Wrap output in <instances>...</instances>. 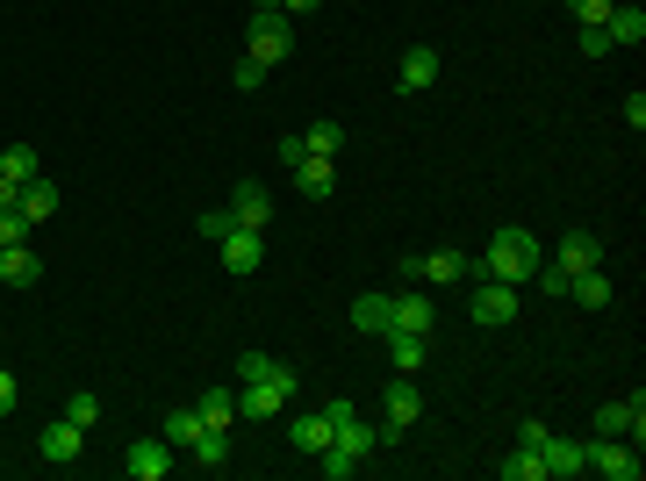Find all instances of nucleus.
<instances>
[{
	"label": "nucleus",
	"instance_id": "6",
	"mask_svg": "<svg viewBox=\"0 0 646 481\" xmlns=\"http://www.w3.org/2000/svg\"><path fill=\"white\" fill-rule=\"evenodd\" d=\"M596 438H632V446H639V438H646V396L603 402V410H596Z\"/></svg>",
	"mask_w": 646,
	"mask_h": 481
},
{
	"label": "nucleus",
	"instance_id": "40",
	"mask_svg": "<svg viewBox=\"0 0 646 481\" xmlns=\"http://www.w3.org/2000/svg\"><path fill=\"white\" fill-rule=\"evenodd\" d=\"M15 396H22V388H15V374H8V366H0V417L15 410Z\"/></svg>",
	"mask_w": 646,
	"mask_h": 481
},
{
	"label": "nucleus",
	"instance_id": "13",
	"mask_svg": "<svg viewBox=\"0 0 646 481\" xmlns=\"http://www.w3.org/2000/svg\"><path fill=\"white\" fill-rule=\"evenodd\" d=\"M539 460H546V481H575V474H589V460H582V438H546Z\"/></svg>",
	"mask_w": 646,
	"mask_h": 481
},
{
	"label": "nucleus",
	"instance_id": "3",
	"mask_svg": "<svg viewBox=\"0 0 646 481\" xmlns=\"http://www.w3.org/2000/svg\"><path fill=\"white\" fill-rule=\"evenodd\" d=\"M288 51H295L288 15H280V8H252V29H244V58H259V65H280Z\"/></svg>",
	"mask_w": 646,
	"mask_h": 481
},
{
	"label": "nucleus",
	"instance_id": "21",
	"mask_svg": "<svg viewBox=\"0 0 646 481\" xmlns=\"http://www.w3.org/2000/svg\"><path fill=\"white\" fill-rule=\"evenodd\" d=\"M288 438H295V453H309V460H316V453L331 446V417H323V410L295 417V424H288Z\"/></svg>",
	"mask_w": 646,
	"mask_h": 481
},
{
	"label": "nucleus",
	"instance_id": "24",
	"mask_svg": "<svg viewBox=\"0 0 646 481\" xmlns=\"http://www.w3.org/2000/svg\"><path fill=\"white\" fill-rule=\"evenodd\" d=\"M567 294H575V302H582V310H603V302H611V274H603V266H589V274H575V280H567Z\"/></svg>",
	"mask_w": 646,
	"mask_h": 481
},
{
	"label": "nucleus",
	"instance_id": "32",
	"mask_svg": "<svg viewBox=\"0 0 646 481\" xmlns=\"http://www.w3.org/2000/svg\"><path fill=\"white\" fill-rule=\"evenodd\" d=\"M65 417L80 431H94V424H101V396H65Z\"/></svg>",
	"mask_w": 646,
	"mask_h": 481
},
{
	"label": "nucleus",
	"instance_id": "2",
	"mask_svg": "<svg viewBox=\"0 0 646 481\" xmlns=\"http://www.w3.org/2000/svg\"><path fill=\"white\" fill-rule=\"evenodd\" d=\"M288 402H295V366H280V360H273L259 381H238V410L244 417H280Z\"/></svg>",
	"mask_w": 646,
	"mask_h": 481
},
{
	"label": "nucleus",
	"instance_id": "37",
	"mask_svg": "<svg viewBox=\"0 0 646 481\" xmlns=\"http://www.w3.org/2000/svg\"><path fill=\"white\" fill-rule=\"evenodd\" d=\"M582 58H611V36H603V22H596V29H582Z\"/></svg>",
	"mask_w": 646,
	"mask_h": 481
},
{
	"label": "nucleus",
	"instance_id": "22",
	"mask_svg": "<svg viewBox=\"0 0 646 481\" xmlns=\"http://www.w3.org/2000/svg\"><path fill=\"white\" fill-rule=\"evenodd\" d=\"M22 216H29V224H51V216H58V188H51V180H44V172H36V180H29V188H22Z\"/></svg>",
	"mask_w": 646,
	"mask_h": 481
},
{
	"label": "nucleus",
	"instance_id": "35",
	"mask_svg": "<svg viewBox=\"0 0 646 481\" xmlns=\"http://www.w3.org/2000/svg\"><path fill=\"white\" fill-rule=\"evenodd\" d=\"M230 80H238V94H252V86L266 80V65H259V58H238V72H230Z\"/></svg>",
	"mask_w": 646,
	"mask_h": 481
},
{
	"label": "nucleus",
	"instance_id": "34",
	"mask_svg": "<svg viewBox=\"0 0 646 481\" xmlns=\"http://www.w3.org/2000/svg\"><path fill=\"white\" fill-rule=\"evenodd\" d=\"M567 8H575V22H582V29H596V22L611 15V0H567Z\"/></svg>",
	"mask_w": 646,
	"mask_h": 481
},
{
	"label": "nucleus",
	"instance_id": "36",
	"mask_svg": "<svg viewBox=\"0 0 646 481\" xmlns=\"http://www.w3.org/2000/svg\"><path fill=\"white\" fill-rule=\"evenodd\" d=\"M302 158H309V144H302V130H288V137H280V166H302Z\"/></svg>",
	"mask_w": 646,
	"mask_h": 481
},
{
	"label": "nucleus",
	"instance_id": "23",
	"mask_svg": "<svg viewBox=\"0 0 646 481\" xmlns=\"http://www.w3.org/2000/svg\"><path fill=\"white\" fill-rule=\"evenodd\" d=\"M388 310H395V294H359V302H352V330L381 338V330H388Z\"/></svg>",
	"mask_w": 646,
	"mask_h": 481
},
{
	"label": "nucleus",
	"instance_id": "18",
	"mask_svg": "<svg viewBox=\"0 0 646 481\" xmlns=\"http://www.w3.org/2000/svg\"><path fill=\"white\" fill-rule=\"evenodd\" d=\"M295 188H302L309 202H323V194L338 188V158H316V152H309L302 166H295Z\"/></svg>",
	"mask_w": 646,
	"mask_h": 481
},
{
	"label": "nucleus",
	"instance_id": "15",
	"mask_svg": "<svg viewBox=\"0 0 646 481\" xmlns=\"http://www.w3.org/2000/svg\"><path fill=\"white\" fill-rule=\"evenodd\" d=\"M395 86H403V94H424V86H439V51H431V44L403 51V72H395Z\"/></svg>",
	"mask_w": 646,
	"mask_h": 481
},
{
	"label": "nucleus",
	"instance_id": "10",
	"mask_svg": "<svg viewBox=\"0 0 646 481\" xmlns=\"http://www.w3.org/2000/svg\"><path fill=\"white\" fill-rule=\"evenodd\" d=\"M553 266H561L567 280H575V274H589V266H603V238H596V230H567V238H561V252H553Z\"/></svg>",
	"mask_w": 646,
	"mask_h": 481
},
{
	"label": "nucleus",
	"instance_id": "9",
	"mask_svg": "<svg viewBox=\"0 0 646 481\" xmlns=\"http://www.w3.org/2000/svg\"><path fill=\"white\" fill-rule=\"evenodd\" d=\"M216 252H223V266H230V274H259V266H266V230H230V238H223L216 244Z\"/></svg>",
	"mask_w": 646,
	"mask_h": 481
},
{
	"label": "nucleus",
	"instance_id": "31",
	"mask_svg": "<svg viewBox=\"0 0 646 481\" xmlns=\"http://www.w3.org/2000/svg\"><path fill=\"white\" fill-rule=\"evenodd\" d=\"M29 216H22V208H0V252H8V244H29Z\"/></svg>",
	"mask_w": 646,
	"mask_h": 481
},
{
	"label": "nucleus",
	"instance_id": "7",
	"mask_svg": "<svg viewBox=\"0 0 646 481\" xmlns=\"http://www.w3.org/2000/svg\"><path fill=\"white\" fill-rule=\"evenodd\" d=\"M475 324H481V330L517 324V288H511V280H489V288H475Z\"/></svg>",
	"mask_w": 646,
	"mask_h": 481
},
{
	"label": "nucleus",
	"instance_id": "26",
	"mask_svg": "<svg viewBox=\"0 0 646 481\" xmlns=\"http://www.w3.org/2000/svg\"><path fill=\"white\" fill-rule=\"evenodd\" d=\"M302 144H309L316 158H338V152H345V122H331V116H323V122H309V130H302Z\"/></svg>",
	"mask_w": 646,
	"mask_h": 481
},
{
	"label": "nucleus",
	"instance_id": "14",
	"mask_svg": "<svg viewBox=\"0 0 646 481\" xmlns=\"http://www.w3.org/2000/svg\"><path fill=\"white\" fill-rule=\"evenodd\" d=\"M603 36H611V51H632V44H646V8H625V0H611Z\"/></svg>",
	"mask_w": 646,
	"mask_h": 481
},
{
	"label": "nucleus",
	"instance_id": "43",
	"mask_svg": "<svg viewBox=\"0 0 646 481\" xmlns=\"http://www.w3.org/2000/svg\"><path fill=\"white\" fill-rule=\"evenodd\" d=\"M252 8H280V0H252Z\"/></svg>",
	"mask_w": 646,
	"mask_h": 481
},
{
	"label": "nucleus",
	"instance_id": "41",
	"mask_svg": "<svg viewBox=\"0 0 646 481\" xmlns=\"http://www.w3.org/2000/svg\"><path fill=\"white\" fill-rule=\"evenodd\" d=\"M15 202H22V188L8 180V172H0V208H15Z\"/></svg>",
	"mask_w": 646,
	"mask_h": 481
},
{
	"label": "nucleus",
	"instance_id": "8",
	"mask_svg": "<svg viewBox=\"0 0 646 481\" xmlns=\"http://www.w3.org/2000/svg\"><path fill=\"white\" fill-rule=\"evenodd\" d=\"M230 216H238L244 230H266L273 224V188L266 180H238V188H230Z\"/></svg>",
	"mask_w": 646,
	"mask_h": 481
},
{
	"label": "nucleus",
	"instance_id": "16",
	"mask_svg": "<svg viewBox=\"0 0 646 481\" xmlns=\"http://www.w3.org/2000/svg\"><path fill=\"white\" fill-rule=\"evenodd\" d=\"M36 280H44V258L29 244H8L0 252V288H36Z\"/></svg>",
	"mask_w": 646,
	"mask_h": 481
},
{
	"label": "nucleus",
	"instance_id": "1",
	"mask_svg": "<svg viewBox=\"0 0 646 481\" xmlns=\"http://www.w3.org/2000/svg\"><path fill=\"white\" fill-rule=\"evenodd\" d=\"M539 238H531V230H495V238H489V252H481V266H475V274L481 280H511V288H525V280L531 274H539Z\"/></svg>",
	"mask_w": 646,
	"mask_h": 481
},
{
	"label": "nucleus",
	"instance_id": "5",
	"mask_svg": "<svg viewBox=\"0 0 646 481\" xmlns=\"http://www.w3.org/2000/svg\"><path fill=\"white\" fill-rule=\"evenodd\" d=\"M417 417H424V396H417V381L395 374V381H388V396H381V431H388V438H403Z\"/></svg>",
	"mask_w": 646,
	"mask_h": 481
},
{
	"label": "nucleus",
	"instance_id": "17",
	"mask_svg": "<svg viewBox=\"0 0 646 481\" xmlns=\"http://www.w3.org/2000/svg\"><path fill=\"white\" fill-rule=\"evenodd\" d=\"M80 453H86V431L72 417H51L44 424V460H80Z\"/></svg>",
	"mask_w": 646,
	"mask_h": 481
},
{
	"label": "nucleus",
	"instance_id": "27",
	"mask_svg": "<svg viewBox=\"0 0 646 481\" xmlns=\"http://www.w3.org/2000/svg\"><path fill=\"white\" fill-rule=\"evenodd\" d=\"M0 172H8L15 188H29L36 180V144H8V152H0Z\"/></svg>",
	"mask_w": 646,
	"mask_h": 481
},
{
	"label": "nucleus",
	"instance_id": "29",
	"mask_svg": "<svg viewBox=\"0 0 646 481\" xmlns=\"http://www.w3.org/2000/svg\"><path fill=\"white\" fill-rule=\"evenodd\" d=\"M194 460H202V467H223V460H230V431H202V438H194Z\"/></svg>",
	"mask_w": 646,
	"mask_h": 481
},
{
	"label": "nucleus",
	"instance_id": "19",
	"mask_svg": "<svg viewBox=\"0 0 646 481\" xmlns=\"http://www.w3.org/2000/svg\"><path fill=\"white\" fill-rule=\"evenodd\" d=\"M381 338H388L395 374H417V366H424V352H431V338H417V330H381Z\"/></svg>",
	"mask_w": 646,
	"mask_h": 481
},
{
	"label": "nucleus",
	"instance_id": "20",
	"mask_svg": "<svg viewBox=\"0 0 646 481\" xmlns=\"http://www.w3.org/2000/svg\"><path fill=\"white\" fill-rule=\"evenodd\" d=\"M467 274H475L467 252H424V280L431 288H453V280H467Z\"/></svg>",
	"mask_w": 646,
	"mask_h": 481
},
{
	"label": "nucleus",
	"instance_id": "28",
	"mask_svg": "<svg viewBox=\"0 0 646 481\" xmlns=\"http://www.w3.org/2000/svg\"><path fill=\"white\" fill-rule=\"evenodd\" d=\"M202 431H208V424H202L194 410H172V417H166V446H172V453H188L194 438H202Z\"/></svg>",
	"mask_w": 646,
	"mask_h": 481
},
{
	"label": "nucleus",
	"instance_id": "38",
	"mask_svg": "<svg viewBox=\"0 0 646 481\" xmlns=\"http://www.w3.org/2000/svg\"><path fill=\"white\" fill-rule=\"evenodd\" d=\"M546 438H553V431H546V424H539V417H531V424H517V446H525V453H539V446H546Z\"/></svg>",
	"mask_w": 646,
	"mask_h": 481
},
{
	"label": "nucleus",
	"instance_id": "39",
	"mask_svg": "<svg viewBox=\"0 0 646 481\" xmlns=\"http://www.w3.org/2000/svg\"><path fill=\"white\" fill-rule=\"evenodd\" d=\"M266 366H273V352H244V360H238V381H259Z\"/></svg>",
	"mask_w": 646,
	"mask_h": 481
},
{
	"label": "nucleus",
	"instance_id": "4",
	"mask_svg": "<svg viewBox=\"0 0 646 481\" xmlns=\"http://www.w3.org/2000/svg\"><path fill=\"white\" fill-rule=\"evenodd\" d=\"M582 460L611 481H639V446L632 438H582Z\"/></svg>",
	"mask_w": 646,
	"mask_h": 481
},
{
	"label": "nucleus",
	"instance_id": "12",
	"mask_svg": "<svg viewBox=\"0 0 646 481\" xmlns=\"http://www.w3.org/2000/svg\"><path fill=\"white\" fill-rule=\"evenodd\" d=\"M122 467H130V481H166L172 474V446L166 438H136V446L122 453Z\"/></svg>",
	"mask_w": 646,
	"mask_h": 481
},
{
	"label": "nucleus",
	"instance_id": "25",
	"mask_svg": "<svg viewBox=\"0 0 646 481\" xmlns=\"http://www.w3.org/2000/svg\"><path fill=\"white\" fill-rule=\"evenodd\" d=\"M194 417H202L208 431H230V417H238V396H230V388H208V396L194 402Z\"/></svg>",
	"mask_w": 646,
	"mask_h": 481
},
{
	"label": "nucleus",
	"instance_id": "30",
	"mask_svg": "<svg viewBox=\"0 0 646 481\" xmlns=\"http://www.w3.org/2000/svg\"><path fill=\"white\" fill-rule=\"evenodd\" d=\"M503 481H546V460H539V453H525V446H517L511 460H503Z\"/></svg>",
	"mask_w": 646,
	"mask_h": 481
},
{
	"label": "nucleus",
	"instance_id": "33",
	"mask_svg": "<svg viewBox=\"0 0 646 481\" xmlns=\"http://www.w3.org/2000/svg\"><path fill=\"white\" fill-rule=\"evenodd\" d=\"M230 230H238V216H230V208H208V216H202V238H208V244H223Z\"/></svg>",
	"mask_w": 646,
	"mask_h": 481
},
{
	"label": "nucleus",
	"instance_id": "42",
	"mask_svg": "<svg viewBox=\"0 0 646 481\" xmlns=\"http://www.w3.org/2000/svg\"><path fill=\"white\" fill-rule=\"evenodd\" d=\"M309 8H323V0H280V15H309Z\"/></svg>",
	"mask_w": 646,
	"mask_h": 481
},
{
	"label": "nucleus",
	"instance_id": "11",
	"mask_svg": "<svg viewBox=\"0 0 646 481\" xmlns=\"http://www.w3.org/2000/svg\"><path fill=\"white\" fill-rule=\"evenodd\" d=\"M431 324H439V310H431V294H424V288H403V294H395L388 330H417V338H431Z\"/></svg>",
	"mask_w": 646,
	"mask_h": 481
}]
</instances>
